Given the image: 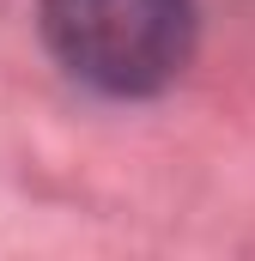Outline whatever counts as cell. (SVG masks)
<instances>
[{"mask_svg": "<svg viewBox=\"0 0 255 261\" xmlns=\"http://www.w3.org/2000/svg\"><path fill=\"white\" fill-rule=\"evenodd\" d=\"M43 37L97 91H164L194 55V0H43Z\"/></svg>", "mask_w": 255, "mask_h": 261, "instance_id": "cell-1", "label": "cell"}]
</instances>
